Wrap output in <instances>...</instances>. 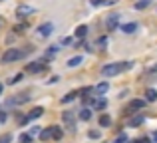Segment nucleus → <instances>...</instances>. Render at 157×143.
<instances>
[{
	"label": "nucleus",
	"instance_id": "nucleus-33",
	"mask_svg": "<svg viewBox=\"0 0 157 143\" xmlns=\"http://www.w3.org/2000/svg\"><path fill=\"white\" fill-rule=\"evenodd\" d=\"M28 133H30V135L34 137V135H38V133H40V129H38V127H32V129H30V131H28Z\"/></svg>",
	"mask_w": 157,
	"mask_h": 143
},
{
	"label": "nucleus",
	"instance_id": "nucleus-13",
	"mask_svg": "<svg viewBox=\"0 0 157 143\" xmlns=\"http://www.w3.org/2000/svg\"><path fill=\"white\" fill-rule=\"evenodd\" d=\"M50 131H52V139H62V133H64V131H62V127H58V125H52V127H50Z\"/></svg>",
	"mask_w": 157,
	"mask_h": 143
},
{
	"label": "nucleus",
	"instance_id": "nucleus-25",
	"mask_svg": "<svg viewBox=\"0 0 157 143\" xmlns=\"http://www.w3.org/2000/svg\"><path fill=\"white\" fill-rule=\"evenodd\" d=\"M96 46L104 50V48L107 46V38H105V36H101V38H98V40H96Z\"/></svg>",
	"mask_w": 157,
	"mask_h": 143
},
{
	"label": "nucleus",
	"instance_id": "nucleus-14",
	"mask_svg": "<svg viewBox=\"0 0 157 143\" xmlns=\"http://www.w3.org/2000/svg\"><path fill=\"white\" fill-rule=\"evenodd\" d=\"M86 34H88V26H86V24H80V26L76 28V38H86Z\"/></svg>",
	"mask_w": 157,
	"mask_h": 143
},
{
	"label": "nucleus",
	"instance_id": "nucleus-10",
	"mask_svg": "<svg viewBox=\"0 0 157 143\" xmlns=\"http://www.w3.org/2000/svg\"><path fill=\"white\" fill-rule=\"evenodd\" d=\"M44 115V107H34L30 113H28V119H38V117Z\"/></svg>",
	"mask_w": 157,
	"mask_h": 143
},
{
	"label": "nucleus",
	"instance_id": "nucleus-29",
	"mask_svg": "<svg viewBox=\"0 0 157 143\" xmlns=\"http://www.w3.org/2000/svg\"><path fill=\"white\" fill-rule=\"evenodd\" d=\"M10 141H12V135H10V133H4V135L0 137V143H10Z\"/></svg>",
	"mask_w": 157,
	"mask_h": 143
},
{
	"label": "nucleus",
	"instance_id": "nucleus-5",
	"mask_svg": "<svg viewBox=\"0 0 157 143\" xmlns=\"http://www.w3.org/2000/svg\"><path fill=\"white\" fill-rule=\"evenodd\" d=\"M26 101H30V96H28V93H20V96H16V97H10V100L6 101V105H22V103H26Z\"/></svg>",
	"mask_w": 157,
	"mask_h": 143
},
{
	"label": "nucleus",
	"instance_id": "nucleus-35",
	"mask_svg": "<svg viewBox=\"0 0 157 143\" xmlns=\"http://www.w3.org/2000/svg\"><path fill=\"white\" fill-rule=\"evenodd\" d=\"M4 121H6V113L0 111V123H4Z\"/></svg>",
	"mask_w": 157,
	"mask_h": 143
},
{
	"label": "nucleus",
	"instance_id": "nucleus-8",
	"mask_svg": "<svg viewBox=\"0 0 157 143\" xmlns=\"http://www.w3.org/2000/svg\"><path fill=\"white\" fill-rule=\"evenodd\" d=\"M117 24H119V14H111L109 18L105 20V26H107V30H109V32H113L115 28H117Z\"/></svg>",
	"mask_w": 157,
	"mask_h": 143
},
{
	"label": "nucleus",
	"instance_id": "nucleus-17",
	"mask_svg": "<svg viewBox=\"0 0 157 143\" xmlns=\"http://www.w3.org/2000/svg\"><path fill=\"white\" fill-rule=\"evenodd\" d=\"M105 105H107V101L104 100V97H100V100H94V107H96L98 111H101V109H105Z\"/></svg>",
	"mask_w": 157,
	"mask_h": 143
},
{
	"label": "nucleus",
	"instance_id": "nucleus-9",
	"mask_svg": "<svg viewBox=\"0 0 157 143\" xmlns=\"http://www.w3.org/2000/svg\"><path fill=\"white\" fill-rule=\"evenodd\" d=\"M135 30H137V24H135V22H127V24H123V26H121L123 34H133Z\"/></svg>",
	"mask_w": 157,
	"mask_h": 143
},
{
	"label": "nucleus",
	"instance_id": "nucleus-28",
	"mask_svg": "<svg viewBox=\"0 0 157 143\" xmlns=\"http://www.w3.org/2000/svg\"><path fill=\"white\" fill-rule=\"evenodd\" d=\"M32 139H34V137H32L30 133H22V135H20V141H22V143H28V141H32Z\"/></svg>",
	"mask_w": 157,
	"mask_h": 143
},
{
	"label": "nucleus",
	"instance_id": "nucleus-16",
	"mask_svg": "<svg viewBox=\"0 0 157 143\" xmlns=\"http://www.w3.org/2000/svg\"><path fill=\"white\" fill-rule=\"evenodd\" d=\"M141 123H143V113H139V115H135V117H131V119H129L131 127H137V125H141Z\"/></svg>",
	"mask_w": 157,
	"mask_h": 143
},
{
	"label": "nucleus",
	"instance_id": "nucleus-15",
	"mask_svg": "<svg viewBox=\"0 0 157 143\" xmlns=\"http://www.w3.org/2000/svg\"><path fill=\"white\" fill-rule=\"evenodd\" d=\"M111 125V117L104 113V115H100V127H109Z\"/></svg>",
	"mask_w": 157,
	"mask_h": 143
},
{
	"label": "nucleus",
	"instance_id": "nucleus-38",
	"mask_svg": "<svg viewBox=\"0 0 157 143\" xmlns=\"http://www.w3.org/2000/svg\"><path fill=\"white\" fill-rule=\"evenodd\" d=\"M0 28H2V20H0Z\"/></svg>",
	"mask_w": 157,
	"mask_h": 143
},
{
	"label": "nucleus",
	"instance_id": "nucleus-30",
	"mask_svg": "<svg viewBox=\"0 0 157 143\" xmlns=\"http://www.w3.org/2000/svg\"><path fill=\"white\" fill-rule=\"evenodd\" d=\"M113 143H127V135H125V133H121V135H117V139H115Z\"/></svg>",
	"mask_w": 157,
	"mask_h": 143
},
{
	"label": "nucleus",
	"instance_id": "nucleus-3",
	"mask_svg": "<svg viewBox=\"0 0 157 143\" xmlns=\"http://www.w3.org/2000/svg\"><path fill=\"white\" fill-rule=\"evenodd\" d=\"M62 121H64V125L70 129V131L76 129V113L74 111H64L62 113Z\"/></svg>",
	"mask_w": 157,
	"mask_h": 143
},
{
	"label": "nucleus",
	"instance_id": "nucleus-7",
	"mask_svg": "<svg viewBox=\"0 0 157 143\" xmlns=\"http://www.w3.org/2000/svg\"><path fill=\"white\" fill-rule=\"evenodd\" d=\"M46 68V64L44 62H32V64H28L26 66V72H30V73H40Z\"/></svg>",
	"mask_w": 157,
	"mask_h": 143
},
{
	"label": "nucleus",
	"instance_id": "nucleus-2",
	"mask_svg": "<svg viewBox=\"0 0 157 143\" xmlns=\"http://www.w3.org/2000/svg\"><path fill=\"white\" fill-rule=\"evenodd\" d=\"M24 56H26V52H24V50H18V48H8V50L2 54L0 62H2V64H10V62H16V60H22Z\"/></svg>",
	"mask_w": 157,
	"mask_h": 143
},
{
	"label": "nucleus",
	"instance_id": "nucleus-27",
	"mask_svg": "<svg viewBox=\"0 0 157 143\" xmlns=\"http://www.w3.org/2000/svg\"><path fill=\"white\" fill-rule=\"evenodd\" d=\"M92 92H96V88H82V89H80V96L86 97L88 93H92Z\"/></svg>",
	"mask_w": 157,
	"mask_h": 143
},
{
	"label": "nucleus",
	"instance_id": "nucleus-11",
	"mask_svg": "<svg viewBox=\"0 0 157 143\" xmlns=\"http://www.w3.org/2000/svg\"><path fill=\"white\" fill-rule=\"evenodd\" d=\"M107 89H109V84H107V81H101V84L96 85V93H98V96H104V93H107Z\"/></svg>",
	"mask_w": 157,
	"mask_h": 143
},
{
	"label": "nucleus",
	"instance_id": "nucleus-23",
	"mask_svg": "<svg viewBox=\"0 0 157 143\" xmlns=\"http://www.w3.org/2000/svg\"><path fill=\"white\" fill-rule=\"evenodd\" d=\"M149 4H151V0H139V2L135 4V8H137V10H145V8H149Z\"/></svg>",
	"mask_w": 157,
	"mask_h": 143
},
{
	"label": "nucleus",
	"instance_id": "nucleus-1",
	"mask_svg": "<svg viewBox=\"0 0 157 143\" xmlns=\"http://www.w3.org/2000/svg\"><path fill=\"white\" fill-rule=\"evenodd\" d=\"M131 68H133V62H113V64L104 66L101 73H104L105 77H111V76H117V73H121L125 70H131Z\"/></svg>",
	"mask_w": 157,
	"mask_h": 143
},
{
	"label": "nucleus",
	"instance_id": "nucleus-34",
	"mask_svg": "<svg viewBox=\"0 0 157 143\" xmlns=\"http://www.w3.org/2000/svg\"><path fill=\"white\" fill-rule=\"evenodd\" d=\"M90 4L92 6H100V4H104V0H90Z\"/></svg>",
	"mask_w": 157,
	"mask_h": 143
},
{
	"label": "nucleus",
	"instance_id": "nucleus-36",
	"mask_svg": "<svg viewBox=\"0 0 157 143\" xmlns=\"http://www.w3.org/2000/svg\"><path fill=\"white\" fill-rule=\"evenodd\" d=\"M2 89H4V85H2V84H0V96H2Z\"/></svg>",
	"mask_w": 157,
	"mask_h": 143
},
{
	"label": "nucleus",
	"instance_id": "nucleus-18",
	"mask_svg": "<svg viewBox=\"0 0 157 143\" xmlns=\"http://www.w3.org/2000/svg\"><path fill=\"white\" fill-rule=\"evenodd\" d=\"M145 100L147 101H155L157 100V89H153V88L147 89V92H145Z\"/></svg>",
	"mask_w": 157,
	"mask_h": 143
},
{
	"label": "nucleus",
	"instance_id": "nucleus-12",
	"mask_svg": "<svg viewBox=\"0 0 157 143\" xmlns=\"http://www.w3.org/2000/svg\"><path fill=\"white\" fill-rule=\"evenodd\" d=\"M143 105H145V100H131L129 101V109L133 111V109H143Z\"/></svg>",
	"mask_w": 157,
	"mask_h": 143
},
{
	"label": "nucleus",
	"instance_id": "nucleus-24",
	"mask_svg": "<svg viewBox=\"0 0 157 143\" xmlns=\"http://www.w3.org/2000/svg\"><path fill=\"white\" fill-rule=\"evenodd\" d=\"M76 96H78V92H70L68 96H64V97H62V101H64V103H70V101H74V100H76Z\"/></svg>",
	"mask_w": 157,
	"mask_h": 143
},
{
	"label": "nucleus",
	"instance_id": "nucleus-32",
	"mask_svg": "<svg viewBox=\"0 0 157 143\" xmlns=\"http://www.w3.org/2000/svg\"><path fill=\"white\" fill-rule=\"evenodd\" d=\"M88 135L92 137V139H100V133H98V131H94V129H92V131L88 133Z\"/></svg>",
	"mask_w": 157,
	"mask_h": 143
},
{
	"label": "nucleus",
	"instance_id": "nucleus-26",
	"mask_svg": "<svg viewBox=\"0 0 157 143\" xmlns=\"http://www.w3.org/2000/svg\"><path fill=\"white\" fill-rule=\"evenodd\" d=\"M20 80H22V73H16V76H12L10 80H8V84H10V85H14V84H18Z\"/></svg>",
	"mask_w": 157,
	"mask_h": 143
},
{
	"label": "nucleus",
	"instance_id": "nucleus-6",
	"mask_svg": "<svg viewBox=\"0 0 157 143\" xmlns=\"http://www.w3.org/2000/svg\"><path fill=\"white\" fill-rule=\"evenodd\" d=\"M34 12H36V8L34 6H26V4H20V6L16 8V16H18V18H24V16L34 14Z\"/></svg>",
	"mask_w": 157,
	"mask_h": 143
},
{
	"label": "nucleus",
	"instance_id": "nucleus-21",
	"mask_svg": "<svg viewBox=\"0 0 157 143\" xmlns=\"http://www.w3.org/2000/svg\"><path fill=\"white\" fill-rule=\"evenodd\" d=\"M80 119L82 121H90L92 119V111H90V109H82L80 111Z\"/></svg>",
	"mask_w": 157,
	"mask_h": 143
},
{
	"label": "nucleus",
	"instance_id": "nucleus-37",
	"mask_svg": "<svg viewBox=\"0 0 157 143\" xmlns=\"http://www.w3.org/2000/svg\"><path fill=\"white\" fill-rule=\"evenodd\" d=\"M153 141H157V131H155V133H153Z\"/></svg>",
	"mask_w": 157,
	"mask_h": 143
},
{
	"label": "nucleus",
	"instance_id": "nucleus-19",
	"mask_svg": "<svg viewBox=\"0 0 157 143\" xmlns=\"http://www.w3.org/2000/svg\"><path fill=\"white\" fill-rule=\"evenodd\" d=\"M82 62H84V58H82V56H76V58L68 60V66H70V68H76V66H80Z\"/></svg>",
	"mask_w": 157,
	"mask_h": 143
},
{
	"label": "nucleus",
	"instance_id": "nucleus-4",
	"mask_svg": "<svg viewBox=\"0 0 157 143\" xmlns=\"http://www.w3.org/2000/svg\"><path fill=\"white\" fill-rule=\"evenodd\" d=\"M36 32H38L40 38H48V36L54 32V24L52 22H44V24H40V26L36 28Z\"/></svg>",
	"mask_w": 157,
	"mask_h": 143
},
{
	"label": "nucleus",
	"instance_id": "nucleus-20",
	"mask_svg": "<svg viewBox=\"0 0 157 143\" xmlns=\"http://www.w3.org/2000/svg\"><path fill=\"white\" fill-rule=\"evenodd\" d=\"M58 52H60V46H50V50L46 52V58H48V60H52L54 56L58 54Z\"/></svg>",
	"mask_w": 157,
	"mask_h": 143
},
{
	"label": "nucleus",
	"instance_id": "nucleus-22",
	"mask_svg": "<svg viewBox=\"0 0 157 143\" xmlns=\"http://www.w3.org/2000/svg\"><path fill=\"white\" fill-rule=\"evenodd\" d=\"M40 139H42V141L52 139V131H50V127H48V129H42V131H40Z\"/></svg>",
	"mask_w": 157,
	"mask_h": 143
},
{
	"label": "nucleus",
	"instance_id": "nucleus-31",
	"mask_svg": "<svg viewBox=\"0 0 157 143\" xmlns=\"http://www.w3.org/2000/svg\"><path fill=\"white\" fill-rule=\"evenodd\" d=\"M60 44H62V46H70V44H72V38H62Z\"/></svg>",
	"mask_w": 157,
	"mask_h": 143
}]
</instances>
